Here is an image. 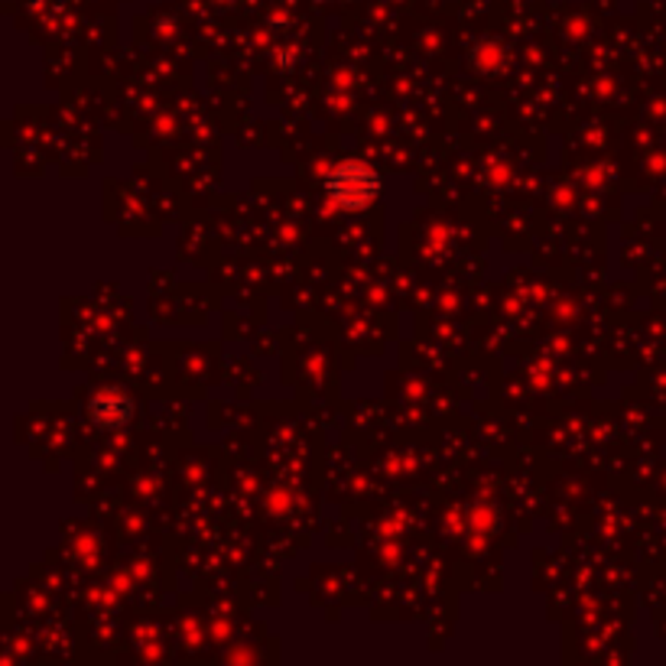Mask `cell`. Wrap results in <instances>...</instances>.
Here are the masks:
<instances>
[{"instance_id": "cell-1", "label": "cell", "mask_w": 666, "mask_h": 666, "mask_svg": "<svg viewBox=\"0 0 666 666\" xmlns=\"http://www.w3.org/2000/svg\"><path fill=\"white\" fill-rule=\"evenodd\" d=\"M381 193V176L361 163V160H345L325 176V196L342 209V212H361L368 209Z\"/></svg>"}, {"instance_id": "cell-2", "label": "cell", "mask_w": 666, "mask_h": 666, "mask_svg": "<svg viewBox=\"0 0 666 666\" xmlns=\"http://www.w3.org/2000/svg\"><path fill=\"white\" fill-rule=\"evenodd\" d=\"M91 414H95V420H98L101 427L118 430V427H124V423L131 420V400H127L121 391H104V394L95 397Z\"/></svg>"}]
</instances>
